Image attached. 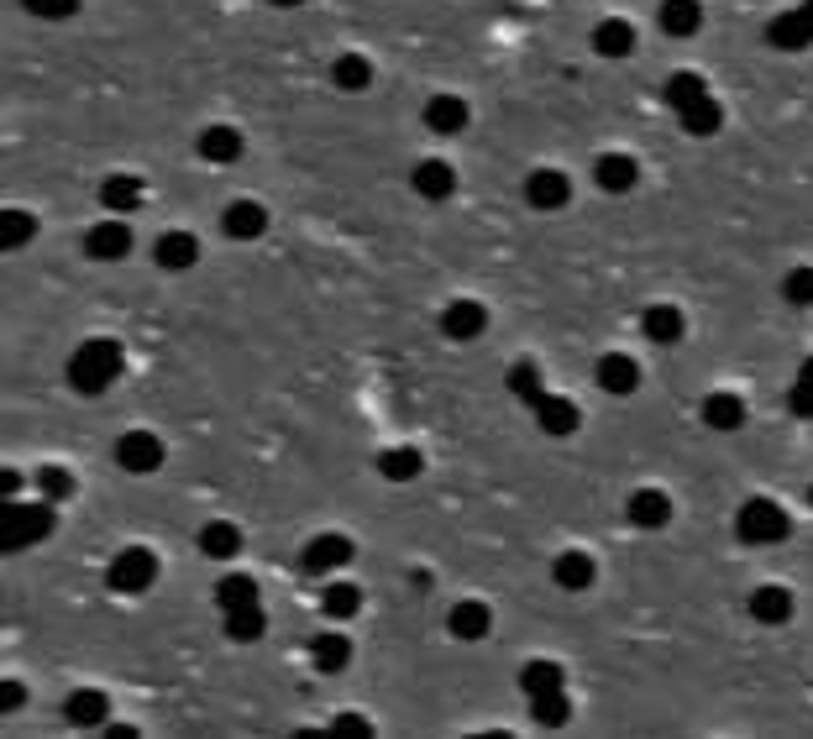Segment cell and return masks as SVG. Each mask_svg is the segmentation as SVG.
Listing matches in <instances>:
<instances>
[{"label": "cell", "mask_w": 813, "mask_h": 739, "mask_svg": "<svg viewBox=\"0 0 813 739\" xmlns=\"http://www.w3.org/2000/svg\"><path fill=\"white\" fill-rule=\"evenodd\" d=\"M116 373H121V347L111 336H95V341H85L79 352L68 356V384L79 393H105L116 384Z\"/></svg>", "instance_id": "1"}, {"label": "cell", "mask_w": 813, "mask_h": 739, "mask_svg": "<svg viewBox=\"0 0 813 739\" xmlns=\"http://www.w3.org/2000/svg\"><path fill=\"white\" fill-rule=\"evenodd\" d=\"M48 530H53V499H42V503H5V514H0V540H5V551L37 546Z\"/></svg>", "instance_id": "2"}, {"label": "cell", "mask_w": 813, "mask_h": 739, "mask_svg": "<svg viewBox=\"0 0 813 739\" xmlns=\"http://www.w3.org/2000/svg\"><path fill=\"white\" fill-rule=\"evenodd\" d=\"M735 530H740V540L746 546H777L792 525H787V514H783V503H772V499H751L746 509H740V519H735Z\"/></svg>", "instance_id": "3"}, {"label": "cell", "mask_w": 813, "mask_h": 739, "mask_svg": "<svg viewBox=\"0 0 813 739\" xmlns=\"http://www.w3.org/2000/svg\"><path fill=\"white\" fill-rule=\"evenodd\" d=\"M152 577H158V556H152L148 546H126L111 572H105V588L111 592H148Z\"/></svg>", "instance_id": "4"}, {"label": "cell", "mask_w": 813, "mask_h": 739, "mask_svg": "<svg viewBox=\"0 0 813 739\" xmlns=\"http://www.w3.org/2000/svg\"><path fill=\"white\" fill-rule=\"evenodd\" d=\"M116 462L126 467V473H158L163 467V441L152 436V430H126L116 441Z\"/></svg>", "instance_id": "5"}, {"label": "cell", "mask_w": 813, "mask_h": 739, "mask_svg": "<svg viewBox=\"0 0 813 739\" xmlns=\"http://www.w3.org/2000/svg\"><path fill=\"white\" fill-rule=\"evenodd\" d=\"M766 42H772V48H783V53H798V48H809V42H813V0H803L798 11L777 16V22L766 27Z\"/></svg>", "instance_id": "6"}, {"label": "cell", "mask_w": 813, "mask_h": 739, "mask_svg": "<svg viewBox=\"0 0 813 739\" xmlns=\"http://www.w3.org/2000/svg\"><path fill=\"white\" fill-rule=\"evenodd\" d=\"M347 562H352V540L347 535H315L300 556V566L310 577H326V572H336V566H347Z\"/></svg>", "instance_id": "7"}, {"label": "cell", "mask_w": 813, "mask_h": 739, "mask_svg": "<svg viewBox=\"0 0 813 739\" xmlns=\"http://www.w3.org/2000/svg\"><path fill=\"white\" fill-rule=\"evenodd\" d=\"M441 330H447L452 341H478L483 330H488V310H483L478 299H452V304L441 310Z\"/></svg>", "instance_id": "8"}, {"label": "cell", "mask_w": 813, "mask_h": 739, "mask_svg": "<svg viewBox=\"0 0 813 739\" xmlns=\"http://www.w3.org/2000/svg\"><path fill=\"white\" fill-rule=\"evenodd\" d=\"M525 200L536 210H562L573 200V184H567L562 168H536V174L525 178Z\"/></svg>", "instance_id": "9"}, {"label": "cell", "mask_w": 813, "mask_h": 739, "mask_svg": "<svg viewBox=\"0 0 813 739\" xmlns=\"http://www.w3.org/2000/svg\"><path fill=\"white\" fill-rule=\"evenodd\" d=\"M85 252L90 258H100V263H116V258H126L132 252V226L126 221H100V226H90V237H85Z\"/></svg>", "instance_id": "10"}, {"label": "cell", "mask_w": 813, "mask_h": 739, "mask_svg": "<svg viewBox=\"0 0 813 739\" xmlns=\"http://www.w3.org/2000/svg\"><path fill=\"white\" fill-rule=\"evenodd\" d=\"M530 414H536V425H541L546 436H573L577 430V404L573 399H562V393H541L536 404H530Z\"/></svg>", "instance_id": "11"}, {"label": "cell", "mask_w": 813, "mask_h": 739, "mask_svg": "<svg viewBox=\"0 0 813 739\" xmlns=\"http://www.w3.org/2000/svg\"><path fill=\"white\" fill-rule=\"evenodd\" d=\"M152 263L168 267V273H184V267L200 263V241L189 237V231H163V237L152 241Z\"/></svg>", "instance_id": "12"}, {"label": "cell", "mask_w": 813, "mask_h": 739, "mask_svg": "<svg viewBox=\"0 0 813 739\" xmlns=\"http://www.w3.org/2000/svg\"><path fill=\"white\" fill-rule=\"evenodd\" d=\"M221 226H226V237H232V241H252V237H263V231H268V210L258 205V200H232Z\"/></svg>", "instance_id": "13"}, {"label": "cell", "mask_w": 813, "mask_h": 739, "mask_svg": "<svg viewBox=\"0 0 813 739\" xmlns=\"http://www.w3.org/2000/svg\"><path fill=\"white\" fill-rule=\"evenodd\" d=\"M425 126H430L436 137H456V131L467 126V100H456V95H430V100H425Z\"/></svg>", "instance_id": "14"}, {"label": "cell", "mask_w": 813, "mask_h": 739, "mask_svg": "<svg viewBox=\"0 0 813 739\" xmlns=\"http://www.w3.org/2000/svg\"><path fill=\"white\" fill-rule=\"evenodd\" d=\"M625 514H630V525H640V530H662L666 519H672V499H666L662 488H640L625 503Z\"/></svg>", "instance_id": "15"}, {"label": "cell", "mask_w": 813, "mask_h": 739, "mask_svg": "<svg viewBox=\"0 0 813 739\" xmlns=\"http://www.w3.org/2000/svg\"><path fill=\"white\" fill-rule=\"evenodd\" d=\"M551 577H556L562 592H583V588H593L599 566H593V556H583V551H562V556L551 562Z\"/></svg>", "instance_id": "16"}, {"label": "cell", "mask_w": 813, "mask_h": 739, "mask_svg": "<svg viewBox=\"0 0 813 739\" xmlns=\"http://www.w3.org/2000/svg\"><path fill=\"white\" fill-rule=\"evenodd\" d=\"M593 178H599V189H609V195H630L635 178H640V168H635L630 152H603L599 168H593Z\"/></svg>", "instance_id": "17"}, {"label": "cell", "mask_w": 813, "mask_h": 739, "mask_svg": "<svg viewBox=\"0 0 813 739\" xmlns=\"http://www.w3.org/2000/svg\"><path fill=\"white\" fill-rule=\"evenodd\" d=\"M410 178H415V195H421V200H452V189H456L452 163H441V158H425Z\"/></svg>", "instance_id": "18"}, {"label": "cell", "mask_w": 813, "mask_h": 739, "mask_svg": "<svg viewBox=\"0 0 813 739\" xmlns=\"http://www.w3.org/2000/svg\"><path fill=\"white\" fill-rule=\"evenodd\" d=\"M599 388H603V393H635V388H640V367H635V356H625V352L599 356Z\"/></svg>", "instance_id": "19"}, {"label": "cell", "mask_w": 813, "mask_h": 739, "mask_svg": "<svg viewBox=\"0 0 813 739\" xmlns=\"http://www.w3.org/2000/svg\"><path fill=\"white\" fill-rule=\"evenodd\" d=\"M447 629H452L456 640H483L493 629V614H488V603L467 598V603H456L452 614H447Z\"/></svg>", "instance_id": "20"}, {"label": "cell", "mask_w": 813, "mask_h": 739, "mask_svg": "<svg viewBox=\"0 0 813 739\" xmlns=\"http://www.w3.org/2000/svg\"><path fill=\"white\" fill-rule=\"evenodd\" d=\"M640 330H646L656 347H672V341H683V310H677V304H651V310L640 315Z\"/></svg>", "instance_id": "21"}, {"label": "cell", "mask_w": 813, "mask_h": 739, "mask_svg": "<svg viewBox=\"0 0 813 739\" xmlns=\"http://www.w3.org/2000/svg\"><path fill=\"white\" fill-rule=\"evenodd\" d=\"M593 48H599L603 59H630L635 53V27L630 22H620V16H609L593 27Z\"/></svg>", "instance_id": "22"}, {"label": "cell", "mask_w": 813, "mask_h": 739, "mask_svg": "<svg viewBox=\"0 0 813 739\" xmlns=\"http://www.w3.org/2000/svg\"><path fill=\"white\" fill-rule=\"evenodd\" d=\"M656 22H662L666 37H693L703 27V11H698V0H662Z\"/></svg>", "instance_id": "23"}, {"label": "cell", "mask_w": 813, "mask_h": 739, "mask_svg": "<svg viewBox=\"0 0 813 739\" xmlns=\"http://www.w3.org/2000/svg\"><path fill=\"white\" fill-rule=\"evenodd\" d=\"M200 158H205V163H237L241 131L237 126H205V131H200Z\"/></svg>", "instance_id": "24"}, {"label": "cell", "mask_w": 813, "mask_h": 739, "mask_svg": "<svg viewBox=\"0 0 813 739\" xmlns=\"http://www.w3.org/2000/svg\"><path fill=\"white\" fill-rule=\"evenodd\" d=\"M751 614L761 624H787L792 619V592L777 588V583H766V588L751 592Z\"/></svg>", "instance_id": "25"}, {"label": "cell", "mask_w": 813, "mask_h": 739, "mask_svg": "<svg viewBox=\"0 0 813 739\" xmlns=\"http://www.w3.org/2000/svg\"><path fill=\"white\" fill-rule=\"evenodd\" d=\"M703 419H709L714 430H740V425H746V399H740V393H709V399H703Z\"/></svg>", "instance_id": "26"}, {"label": "cell", "mask_w": 813, "mask_h": 739, "mask_svg": "<svg viewBox=\"0 0 813 739\" xmlns=\"http://www.w3.org/2000/svg\"><path fill=\"white\" fill-rule=\"evenodd\" d=\"M310 661H315V672H341V666L352 661V646H347L336 629H326V635L310 640Z\"/></svg>", "instance_id": "27"}, {"label": "cell", "mask_w": 813, "mask_h": 739, "mask_svg": "<svg viewBox=\"0 0 813 739\" xmlns=\"http://www.w3.org/2000/svg\"><path fill=\"white\" fill-rule=\"evenodd\" d=\"M332 85L347 89V95H358V89L373 85V63L362 59V53H341V59L332 63Z\"/></svg>", "instance_id": "28"}, {"label": "cell", "mask_w": 813, "mask_h": 739, "mask_svg": "<svg viewBox=\"0 0 813 739\" xmlns=\"http://www.w3.org/2000/svg\"><path fill=\"white\" fill-rule=\"evenodd\" d=\"M321 609H326V619H352L362 609V588L358 583H326L321 588Z\"/></svg>", "instance_id": "29"}, {"label": "cell", "mask_w": 813, "mask_h": 739, "mask_svg": "<svg viewBox=\"0 0 813 739\" xmlns=\"http://www.w3.org/2000/svg\"><path fill=\"white\" fill-rule=\"evenodd\" d=\"M105 713H111L105 692H68V703H63V718H68V724H79V729L100 724Z\"/></svg>", "instance_id": "30"}, {"label": "cell", "mask_w": 813, "mask_h": 739, "mask_svg": "<svg viewBox=\"0 0 813 739\" xmlns=\"http://www.w3.org/2000/svg\"><path fill=\"white\" fill-rule=\"evenodd\" d=\"M200 551L215 556V562H226V556H237V551H241V530H237V525H226V519H215V525L200 530Z\"/></svg>", "instance_id": "31"}, {"label": "cell", "mask_w": 813, "mask_h": 739, "mask_svg": "<svg viewBox=\"0 0 813 739\" xmlns=\"http://www.w3.org/2000/svg\"><path fill=\"white\" fill-rule=\"evenodd\" d=\"M698 100H709V89H703V79H698V74H688V68H683V74H672V79H666V105H672L677 116H683L688 105H698Z\"/></svg>", "instance_id": "32"}, {"label": "cell", "mask_w": 813, "mask_h": 739, "mask_svg": "<svg viewBox=\"0 0 813 739\" xmlns=\"http://www.w3.org/2000/svg\"><path fill=\"white\" fill-rule=\"evenodd\" d=\"M378 473L389 477V483H410V477H421V451L415 446H393L378 456Z\"/></svg>", "instance_id": "33"}, {"label": "cell", "mask_w": 813, "mask_h": 739, "mask_svg": "<svg viewBox=\"0 0 813 739\" xmlns=\"http://www.w3.org/2000/svg\"><path fill=\"white\" fill-rule=\"evenodd\" d=\"M100 200H105V210H137L142 205V184L132 174H116L100 184Z\"/></svg>", "instance_id": "34"}, {"label": "cell", "mask_w": 813, "mask_h": 739, "mask_svg": "<svg viewBox=\"0 0 813 739\" xmlns=\"http://www.w3.org/2000/svg\"><path fill=\"white\" fill-rule=\"evenodd\" d=\"M720 126H724V111H720V100H714V95L683 111V131H693V137H714Z\"/></svg>", "instance_id": "35"}, {"label": "cell", "mask_w": 813, "mask_h": 739, "mask_svg": "<svg viewBox=\"0 0 813 739\" xmlns=\"http://www.w3.org/2000/svg\"><path fill=\"white\" fill-rule=\"evenodd\" d=\"M215 603H221V614L252 609V603H258V583H252V577H226V583L215 588Z\"/></svg>", "instance_id": "36"}, {"label": "cell", "mask_w": 813, "mask_h": 739, "mask_svg": "<svg viewBox=\"0 0 813 739\" xmlns=\"http://www.w3.org/2000/svg\"><path fill=\"white\" fill-rule=\"evenodd\" d=\"M520 687L536 698V692H551V687H567V672H562L556 661H530V666L520 672Z\"/></svg>", "instance_id": "37"}, {"label": "cell", "mask_w": 813, "mask_h": 739, "mask_svg": "<svg viewBox=\"0 0 813 739\" xmlns=\"http://www.w3.org/2000/svg\"><path fill=\"white\" fill-rule=\"evenodd\" d=\"M530 713H536V724H546V729H562V724H567V692H562V687L536 692V698H530Z\"/></svg>", "instance_id": "38"}, {"label": "cell", "mask_w": 813, "mask_h": 739, "mask_svg": "<svg viewBox=\"0 0 813 739\" xmlns=\"http://www.w3.org/2000/svg\"><path fill=\"white\" fill-rule=\"evenodd\" d=\"M32 237H37V221H32L27 210H0V247H5V252Z\"/></svg>", "instance_id": "39"}, {"label": "cell", "mask_w": 813, "mask_h": 739, "mask_svg": "<svg viewBox=\"0 0 813 739\" xmlns=\"http://www.w3.org/2000/svg\"><path fill=\"white\" fill-rule=\"evenodd\" d=\"M263 629H268V624H263V609H258V603L226 614V635H232V640H247V646H252V640H263Z\"/></svg>", "instance_id": "40"}, {"label": "cell", "mask_w": 813, "mask_h": 739, "mask_svg": "<svg viewBox=\"0 0 813 739\" xmlns=\"http://www.w3.org/2000/svg\"><path fill=\"white\" fill-rule=\"evenodd\" d=\"M510 393L514 399H525V404H536L546 388H541V373H536V362H514L510 367Z\"/></svg>", "instance_id": "41"}, {"label": "cell", "mask_w": 813, "mask_h": 739, "mask_svg": "<svg viewBox=\"0 0 813 739\" xmlns=\"http://www.w3.org/2000/svg\"><path fill=\"white\" fill-rule=\"evenodd\" d=\"M787 410L798 414V419H813V356L798 367V384L787 393Z\"/></svg>", "instance_id": "42"}, {"label": "cell", "mask_w": 813, "mask_h": 739, "mask_svg": "<svg viewBox=\"0 0 813 739\" xmlns=\"http://www.w3.org/2000/svg\"><path fill=\"white\" fill-rule=\"evenodd\" d=\"M783 295L792 299V304L813 310V267H792V273L783 278Z\"/></svg>", "instance_id": "43"}, {"label": "cell", "mask_w": 813, "mask_h": 739, "mask_svg": "<svg viewBox=\"0 0 813 739\" xmlns=\"http://www.w3.org/2000/svg\"><path fill=\"white\" fill-rule=\"evenodd\" d=\"M37 488H42V499H68V493H74V477L63 473V467H42V473H37Z\"/></svg>", "instance_id": "44"}, {"label": "cell", "mask_w": 813, "mask_h": 739, "mask_svg": "<svg viewBox=\"0 0 813 739\" xmlns=\"http://www.w3.org/2000/svg\"><path fill=\"white\" fill-rule=\"evenodd\" d=\"M32 16H42V22H63V16H74L79 11V0H27Z\"/></svg>", "instance_id": "45"}, {"label": "cell", "mask_w": 813, "mask_h": 739, "mask_svg": "<svg viewBox=\"0 0 813 739\" xmlns=\"http://www.w3.org/2000/svg\"><path fill=\"white\" fill-rule=\"evenodd\" d=\"M336 735H367V718H358V713H341V718H336Z\"/></svg>", "instance_id": "46"}, {"label": "cell", "mask_w": 813, "mask_h": 739, "mask_svg": "<svg viewBox=\"0 0 813 739\" xmlns=\"http://www.w3.org/2000/svg\"><path fill=\"white\" fill-rule=\"evenodd\" d=\"M0 703H5V709H22V687L5 681V687H0Z\"/></svg>", "instance_id": "47"}, {"label": "cell", "mask_w": 813, "mask_h": 739, "mask_svg": "<svg viewBox=\"0 0 813 739\" xmlns=\"http://www.w3.org/2000/svg\"><path fill=\"white\" fill-rule=\"evenodd\" d=\"M273 5H300V0H273Z\"/></svg>", "instance_id": "48"}, {"label": "cell", "mask_w": 813, "mask_h": 739, "mask_svg": "<svg viewBox=\"0 0 813 739\" xmlns=\"http://www.w3.org/2000/svg\"><path fill=\"white\" fill-rule=\"evenodd\" d=\"M809 503H813V493H809Z\"/></svg>", "instance_id": "49"}]
</instances>
